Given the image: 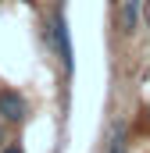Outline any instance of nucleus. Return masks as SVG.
I'll use <instances>...</instances> for the list:
<instances>
[{"label": "nucleus", "mask_w": 150, "mask_h": 153, "mask_svg": "<svg viewBox=\"0 0 150 153\" xmlns=\"http://www.w3.org/2000/svg\"><path fill=\"white\" fill-rule=\"evenodd\" d=\"M46 43H54L57 46V53H61V64H64V75H72V43H68V22H64V11H57L54 14V22H50V29H46Z\"/></svg>", "instance_id": "obj_1"}, {"label": "nucleus", "mask_w": 150, "mask_h": 153, "mask_svg": "<svg viewBox=\"0 0 150 153\" xmlns=\"http://www.w3.org/2000/svg\"><path fill=\"white\" fill-rule=\"evenodd\" d=\"M25 111H29V103H25L22 93H14V89H4V93H0V117H4L7 125L25 121Z\"/></svg>", "instance_id": "obj_2"}, {"label": "nucleus", "mask_w": 150, "mask_h": 153, "mask_svg": "<svg viewBox=\"0 0 150 153\" xmlns=\"http://www.w3.org/2000/svg\"><path fill=\"white\" fill-rule=\"evenodd\" d=\"M107 153H129V132H125V125H122V121H114V128H111Z\"/></svg>", "instance_id": "obj_3"}, {"label": "nucleus", "mask_w": 150, "mask_h": 153, "mask_svg": "<svg viewBox=\"0 0 150 153\" xmlns=\"http://www.w3.org/2000/svg\"><path fill=\"white\" fill-rule=\"evenodd\" d=\"M136 22H140V0H125L122 7V32H136Z\"/></svg>", "instance_id": "obj_4"}, {"label": "nucleus", "mask_w": 150, "mask_h": 153, "mask_svg": "<svg viewBox=\"0 0 150 153\" xmlns=\"http://www.w3.org/2000/svg\"><path fill=\"white\" fill-rule=\"evenodd\" d=\"M4 153H25V150H22V146L14 143V146H7V150H4Z\"/></svg>", "instance_id": "obj_5"}, {"label": "nucleus", "mask_w": 150, "mask_h": 153, "mask_svg": "<svg viewBox=\"0 0 150 153\" xmlns=\"http://www.w3.org/2000/svg\"><path fill=\"white\" fill-rule=\"evenodd\" d=\"M0 135H4V132H0Z\"/></svg>", "instance_id": "obj_6"}]
</instances>
